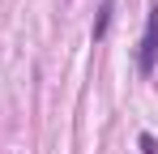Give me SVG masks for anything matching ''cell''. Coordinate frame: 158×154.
Here are the masks:
<instances>
[{"label": "cell", "mask_w": 158, "mask_h": 154, "mask_svg": "<svg viewBox=\"0 0 158 154\" xmlns=\"http://www.w3.org/2000/svg\"><path fill=\"white\" fill-rule=\"evenodd\" d=\"M111 13H115V0H103V9H98V22H94V34H90L94 43L107 34V26H111Z\"/></svg>", "instance_id": "7a4b0ae2"}, {"label": "cell", "mask_w": 158, "mask_h": 154, "mask_svg": "<svg viewBox=\"0 0 158 154\" xmlns=\"http://www.w3.org/2000/svg\"><path fill=\"white\" fill-rule=\"evenodd\" d=\"M158 64V4L150 9V17H145V34H141V51H137V69L150 77Z\"/></svg>", "instance_id": "6da1fadb"}]
</instances>
